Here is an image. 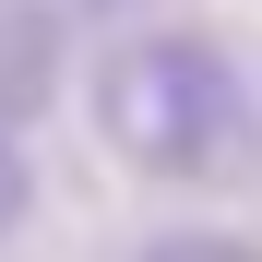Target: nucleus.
Masks as SVG:
<instances>
[{
  "label": "nucleus",
  "mask_w": 262,
  "mask_h": 262,
  "mask_svg": "<svg viewBox=\"0 0 262 262\" xmlns=\"http://www.w3.org/2000/svg\"><path fill=\"white\" fill-rule=\"evenodd\" d=\"M96 131L143 179H227L250 143V83L214 36H119L96 60Z\"/></svg>",
  "instance_id": "1"
},
{
  "label": "nucleus",
  "mask_w": 262,
  "mask_h": 262,
  "mask_svg": "<svg viewBox=\"0 0 262 262\" xmlns=\"http://www.w3.org/2000/svg\"><path fill=\"white\" fill-rule=\"evenodd\" d=\"M143 262H262V250H250V238H155Z\"/></svg>",
  "instance_id": "2"
},
{
  "label": "nucleus",
  "mask_w": 262,
  "mask_h": 262,
  "mask_svg": "<svg viewBox=\"0 0 262 262\" xmlns=\"http://www.w3.org/2000/svg\"><path fill=\"white\" fill-rule=\"evenodd\" d=\"M24 191H36V179H24V143L0 131V227H24Z\"/></svg>",
  "instance_id": "3"
}]
</instances>
